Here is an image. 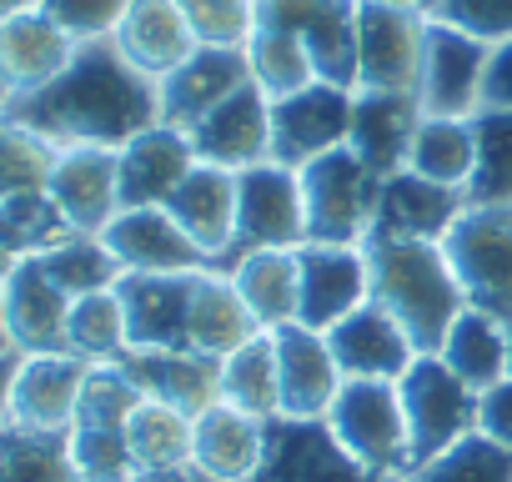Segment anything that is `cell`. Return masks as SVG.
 Segmentation results:
<instances>
[{
    "label": "cell",
    "mask_w": 512,
    "mask_h": 482,
    "mask_svg": "<svg viewBox=\"0 0 512 482\" xmlns=\"http://www.w3.org/2000/svg\"><path fill=\"white\" fill-rule=\"evenodd\" d=\"M6 111L16 126L51 141L56 151L66 146L121 151L131 136L161 121V91L116 51V41H86L76 46V56L66 61L56 81H46L41 91L11 96Z\"/></svg>",
    "instance_id": "obj_1"
},
{
    "label": "cell",
    "mask_w": 512,
    "mask_h": 482,
    "mask_svg": "<svg viewBox=\"0 0 512 482\" xmlns=\"http://www.w3.org/2000/svg\"><path fill=\"white\" fill-rule=\"evenodd\" d=\"M372 267V302H382L417 352H437L467 297L447 267L442 241H362Z\"/></svg>",
    "instance_id": "obj_2"
},
{
    "label": "cell",
    "mask_w": 512,
    "mask_h": 482,
    "mask_svg": "<svg viewBox=\"0 0 512 482\" xmlns=\"http://www.w3.org/2000/svg\"><path fill=\"white\" fill-rule=\"evenodd\" d=\"M297 176H302V206H307V241L362 247L372 231V216H377L382 176L367 171L352 146H337L307 161Z\"/></svg>",
    "instance_id": "obj_3"
},
{
    "label": "cell",
    "mask_w": 512,
    "mask_h": 482,
    "mask_svg": "<svg viewBox=\"0 0 512 482\" xmlns=\"http://www.w3.org/2000/svg\"><path fill=\"white\" fill-rule=\"evenodd\" d=\"M442 252L467 307L512 322V201L467 206L442 236Z\"/></svg>",
    "instance_id": "obj_4"
},
{
    "label": "cell",
    "mask_w": 512,
    "mask_h": 482,
    "mask_svg": "<svg viewBox=\"0 0 512 482\" xmlns=\"http://www.w3.org/2000/svg\"><path fill=\"white\" fill-rule=\"evenodd\" d=\"M307 247V206L302 176L282 161H262L236 171V241L221 272L246 252H297Z\"/></svg>",
    "instance_id": "obj_5"
},
{
    "label": "cell",
    "mask_w": 512,
    "mask_h": 482,
    "mask_svg": "<svg viewBox=\"0 0 512 482\" xmlns=\"http://www.w3.org/2000/svg\"><path fill=\"white\" fill-rule=\"evenodd\" d=\"M402 417H407V447H412V467L447 452L452 442H462L467 432H477V392L437 357L422 352L402 377Z\"/></svg>",
    "instance_id": "obj_6"
},
{
    "label": "cell",
    "mask_w": 512,
    "mask_h": 482,
    "mask_svg": "<svg viewBox=\"0 0 512 482\" xmlns=\"http://www.w3.org/2000/svg\"><path fill=\"white\" fill-rule=\"evenodd\" d=\"M327 427L337 432V442L372 472L382 477H407L412 472V447H407V417H402V392L397 382H362L347 377Z\"/></svg>",
    "instance_id": "obj_7"
},
{
    "label": "cell",
    "mask_w": 512,
    "mask_h": 482,
    "mask_svg": "<svg viewBox=\"0 0 512 482\" xmlns=\"http://www.w3.org/2000/svg\"><path fill=\"white\" fill-rule=\"evenodd\" d=\"M251 482H402L362 467L327 417H272L267 422V452Z\"/></svg>",
    "instance_id": "obj_8"
},
{
    "label": "cell",
    "mask_w": 512,
    "mask_h": 482,
    "mask_svg": "<svg viewBox=\"0 0 512 482\" xmlns=\"http://www.w3.org/2000/svg\"><path fill=\"white\" fill-rule=\"evenodd\" d=\"M427 16L387 0H357V91H417Z\"/></svg>",
    "instance_id": "obj_9"
},
{
    "label": "cell",
    "mask_w": 512,
    "mask_h": 482,
    "mask_svg": "<svg viewBox=\"0 0 512 482\" xmlns=\"http://www.w3.org/2000/svg\"><path fill=\"white\" fill-rule=\"evenodd\" d=\"M256 26L292 31L322 81L357 91V0H256Z\"/></svg>",
    "instance_id": "obj_10"
},
{
    "label": "cell",
    "mask_w": 512,
    "mask_h": 482,
    "mask_svg": "<svg viewBox=\"0 0 512 482\" xmlns=\"http://www.w3.org/2000/svg\"><path fill=\"white\" fill-rule=\"evenodd\" d=\"M347 131H352V86L312 81V86L272 101V161H282L292 171L347 146Z\"/></svg>",
    "instance_id": "obj_11"
},
{
    "label": "cell",
    "mask_w": 512,
    "mask_h": 482,
    "mask_svg": "<svg viewBox=\"0 0 512 482\" xmlns=\"http://www.w3.org/2000/svg\"><path fill=\"white\" fill-rule=\"evenodd\" d=\"M196 277L201 272H121L116 297H121V312H126V342H131V352H176V347H191Z\"/></svg>",
    "instance_id": "obj_12"
},
{
    "label": "cell",
    "mask_w": 512,
    "mask_h": 482,
    "mask_svg": "<svg viewBox=\"0 0 512 482\" xmlns=\"http://www.w3.org/2000/svg\"><path fill=\"white\" fill-rule=\"evenodd\" d=\"M487 51L482 41L442 26L427 16V51L417 76V101L427 116H462L472 121L482 111V81H487Z\"/></svg>",
    "instance_id": "obj_13"
},
{
    "label": "cell",
    "mask_w": 512,
    "mask_h": 482,
    "mask_svg": "<svg viewBox=\"0 0 512 482\" xmlns=\"http://www.w3.org/2000/svg\"><path fill=\"white\" fill-rule=\"evenodd\" d=\"M297 272H302L297 322L312 327V332H332L347 312H357L372 297L367 247H327V241H307V247H297Z\"/></svg>",
    "instance_id": "obj_14"
},
{
    "label": "cell",
    "mask_w": 512,
    "mask_h": 482,
    "mask_svg": "<svg viewBox=\"0 0 512 482\" xmlns=\"http://www.w3.org/2000/svg\"><path fill=\"white\" fill-rule=\"evenodd\" d=\"M191 151L196 161L226 166V171H246L272 161V96L246 81L236 96H226L216 111H206L191 131Z\"/></svg>",
    "instance_id": "obj_15"
},
{
    "label": "cell",
    "mask_w": 512,
    "mask_h": 482,
    "mask_svg": "<svg viewBox=\"0 0 512 482\" xmlns=\"http://www.w3.org/2000/svg\"><path fill=\"white\" fill-rule=\"evenodd\" d=\"M462 211H467V191L437 186V181L402 166L382 181L367 241H442Z\"/></svg>",
    "instance_id": "obj_16"
},
{
    "label": "cell",
    "mask_w": 512,
    "mask_h": 482,
    "mask_svg": "<svg viewBox=\"0 0 512 482\" xmlns=\"http://www.w3.org/2000/svg\"><path fill=\"white\" fill-rule=\"evenodd\" d=\"M246 81H251L246 46H196L171 76L156 81V91H161V121L176 126V131H191L206 111H216Z\"/></svg>",
    "instance_id": "obj_17"
},
{
    "label": "cell",
    "mask_w": 512,
    "mask_h": 482,
    "mask_svg": "<svg viewBox=\"0 0 512 482\" xmlns=\"http://www.w3.org/2000/svg\"><path fill=\"white\" fill-rule=\"evenodd\" d=\"M91 367H96V362H86V357H76V352H36V357H21L16 382H11V422L41 427V432H71Z\"/></svg>",
    "instance_id": "obj_18"
},
{
    "label": "cell",
    "mask_w": 512,
    "mask_h": 482,
    "mask_svg": "<svg viewBox=\"0 0 512 482\" xmlns=\"http://www.w3.org/2000/svg\"><path fill=\"white\" fill-rule=\"evenodd\" d=\"M327 347H332L342 377H362V382H397L422 357L412 347V337L402 332V322L372 297L327 332Z\"/></svg>",
    "instance_id": "obj_19"
},
{
    "label": "cell",
    "mask_w": 512,
    "mask_h": 482,
    "mask_svg": "<svg viewBox=\"0 0 512 482\" xmlns=\"http://www.w3.org/2000/svg\"><path fill=\"white\" fill-rule=\"evenodd\" d=\"M101 241L121 262V272H206L211 267L166 206H126V211H116V221L101 231Z\"/></svg>",
    "instance_id": "obj_20"
},
{
    "label": "cell",
    "mask_w": 512,
    "mask_h": 482,
    "mask_svg": "<svg viewBox=\"0 0 512 482\" xmlns=\"http://www.w3.org/2000/svg\"><path fill=\"white\" fill-rule=\"evenodd\" d=\"M272 342H277V387H282L277 417H327L347 382L327 347V332L292 322V327H277Z\"/></svg>",
    "instance_id": "obj_21"
},
{
    "label": "cell",
    "mask_w": 512,
    "mask_h": 482,
    "mask_svg": "<svg viewBox=\"0 0 512 482\" xmlns=\"http://www.w3.org/2000/svg\"><path fill=\"white\" fill-rule=\"evenodd\" d=\"M6 297V332L11 347L21 357L36 352H66V317H71V297L51 282V272L41 267V257H21L11 267V277L0 282Z\"/></svg>",
    "instance_id": "obj_22"
},
{
    "label": "cell",
    "mask_w": 512,
    "mask_h": 482,
    "mask_svg": "<svg viewBox=\"0 0 512 482\" xmlns=\"http://www.w3.org/2000/svg\"><path fill=\"white\" fill-rule=\"evenodd\" d=\"M51 201L61 206L71 231H106L121 211V176L111 146H66L51 171Z\"/></svg>",
    "instance_id": "obj_23"
},
{
    "label": "cell",
    "mask_w": 512,
    "mask_h": 482,
    "mask_svg": "<svg viewBox=\"0 0 512 482\" xmlns=\"http://www.w3.org/2000/svg\"><path fill=\"white\" fill-rule=\"evenodd\" d=\"M166 211L176 216V226L201 247V257L211 262V272H221V262L231 257L236 241V171L196 161L186 171V181L171 191Z\"/></svg>",
    "instance_id": "obj_24"
},
{
    "label": "cell",
    "mask_w": 512,
    "mask_h": 482,
    "mask_svg": "<svg viewBox=\"0 0 512 482\" xmlns=\"http://www.w3.org/2000/svg\"><path fill=\"white\" fill-rule=\"evenodd\" d=\"M422 101L417 91H352V131L347 146L357 151V161L367 171H377L382 181L392 171L407 166L412 136L422 126Z\"/></svg>",
    "instance_id": "obj_25"
},
{
    "label": "cell",
    "mask_w": 512,
    "mask_h": 482,
    "mask_svg": "<svg viewBox=\"0 0 512 482\" xmlns=\"http://www.w3.org/2000/svg\"><path fill=\"white\" fill-rule=\"evenodd\" d=\"M196 166L191 136L156 121L151 131L131 136L116 151V176H121V211L126 206H166L171 191L186 181V171Z\"/></svg>",
    "instance_id": "obj_26"
},
{
    "label": "cell",
    "mask_w": 512,
    "mask_h": 482,
    "mask_svg": "<svg viewBox=\"0 0 512 482\" xmlns=\"http://www.w3.org/2000/svg\"><path fill=\"white\" fill-rule=\"evenodd\" d=\"M126 377L141 387V397L166 402L186 417H201L206 407L221 402V362L191 347L176 352H126L121 357Z\"/></svg>",
    "instance_id": "obj_27"
},
{
    "label": "cell",
    "mask_w": 512,
    "mask_h": 482,
    "mask_svg": "<svg viewBox=\"0 0 512 482\" xmlns=\"http://www.w3.org/2000/svg\"><path fill=\"white\" fill-rule=\"evenodd\" d=\"M267 452V422L231 402H216L196 417L191 437V467L211 482H251Z\"/></svg>",
    "instance_id": "obj_28"
},
{
    "label": "cell",
    "mask_w": 512,
    "mask_h": 482,
    "mask_svg": "<svg viewBox=\"0 0 512 482\" xmlns=\"http://www.w3.org/2000/svg\"><path fill=\"white\" fill-rule=\"evenodd\" d=\"M71 56H76V41L46 11L6 21L0 26V96L11 101V96L41 91L46 81H56L66 71Z\"/></svg>",
    "instance_id": "obj_29"
},
{
    "label": "cell",
    "mask_w": 512,
    "mask_h": 482,
    "mask_svg": "<svg viewBox=\"0 0 512 482\" xmlns=\"http://www.w3.org/2000/svg\"><path fill=\"white\" fill-rule=\"evenodd\" d=\"M111 41H116V51H121L141 76H151V81L171 76V71L201 46L196 31L186 26V16H181L176 0H131Z\"/></svg>",
    "instance_id": "obj_30"
},
{
    "label": "cell",
    "mask_w": 512,
    "mask_h": 482,
    "mask_svg": "<svg viewBox=\"0 0 512 482\" xmlns=\"http://www.w3.org/2000/svg\"><path fill=\"white\" fill-rule=\"evenodd\" d=\"M226 277L236 282L241 302L251 307L256 327L277 332L297 322L302 307V272H297V252H246L226 267Z\"/></svg>",
    "instance_id": "obj_31"
},
{
    "label": "cell",
    "mask_w": 512,
    "mask_h": 482,
    "mask_svg": "<svg viewBox=\"0 0 512 482\" xmlns=\"http://www.w3.org/2000/svg\"><path fill=\"white\" fill-rule=\"evenodd\" d=\"M437 357L472 387V392H487L497 387L502 377H512V342H507V322L492 317V312H477V307H462V317L447 327Z\"/></svg>",
    "instance_id": "obj_32"
},
{
    "label": "cell",
    "mask_w": 512,
    "mask_h": 482,
    "mask_svg": "<svg viewBox=\"0 0 512 482\" xmlns=\"http://www.w3.org/2000/svg\"><path fill=\"white\" fill-rule=\"evenodd\" d=\"M251 337H262V327H256L251 307L241 302L236 282L226 272H201L196 297H191V352H206L221 362Z\"/></svg>",
    "instance_id": "obj_33"
},
{
    "label": "cell",
    "mask_w": 512,
    "mask_h": 482,
    "mask_svg": "<svg viewBox=\"0 0 512 482\" xmlns=\"http://www.w3.org/2000/svg\"><path fill=\"white\" fill-rule=\"evenodd\" d=\"M0 482H81L66 432L0 422Z\"/></svg>",
    "instance_id": "obj_34"
},
{
    "label": "cell",
    "mask_w": 512,
    "mask_h": 482,
    "mask_svg": "<svg viewBox=\"0 0 512 482\" xmlns=\"http://www.w3.org/2000/svg\"><path fill=\"white\" fill-rule=\"evenodd\" d=\"M191 437H196V417L141 397V407L126 422V442L136 457V472H176L191 467Z\"/></svg>",
    "instance_id": "obj_35"
},
{
    "label": "cell",
    "mask_w": 512,
    "mask_h": 482,
    "mask_svg": "<svg viewBox=\"0 0 512 482\" xmlns=\"http://www.w3.org/2000/svg\"><path fill=\"white\" fill-rule=\"evenodd\" d=\"M221 402L272 422L282 412V387H277V342L272 332L251 337L231 357H221Z\"/></svg>",
    "instance_id": "obj_36"
},
{
    "label": "cell",
    "mask_w": 512,
    "mask_h": 482,
    "mask_svg": "<svg viewBox=\"0 0 512 482\" xmlns=\"http://www.w3.org/2000/svg\"><path fill=\"white\" fill-rule=\"evenodd\" d=\"M472 156H477L472 121H462V116H422V126L412 136V151H407V171H417V176H427L437 186L467 191Z\"/></svg>",
    "instance_id": "obj_37"
},
{
    "label": "cell",
    "mask_w": 512,
    "mask_h": 482,
    "mask_svg": "<svg viewBox=\"0 0 512 482\" xmlns=\"http://www.w3.org/2000/svg\"><path fill=\"white\" fill-rule=\"evenodd\" d=\"M472 176H467V206H502L512 201V106H482L472 116Z\"/></svg>",
    "instance_id": "obj_38"
},
{
    "label": "cell",
    "mask_w": 512,
    "mask_h": 482,
    "mask_svg": "<svg viewBox=\"0 0 512 482\" xmlns=\"http://www.w3.org/2000/svg\"><path fill=\"white\" fill-rule=\"evenodd\" d=\"M41 267L51 272V282L76 302V297H91V292H111L121 282V262L111 257V247L96 236V231H66L56 247L41 252Z\"/></svg>",
    "instance_id": "obj_39"
},
{
    "label": "cell",
    "mask_w": 512,
    "mask_h": 482,
    "mask_svg": "<svg viewBox=\"0 0 512 482\" xmlns=\"http://www.w3.org/2000/svg\"><path fill=\"white\" fill-rule=\"evenodd\" d=\"M246 66H251V81L262 86L272 101H282V96H292V91L322 81L312 51H307L292 31H282V26H256V31L246 36Z\"/></svg>",
    "instance_id": "obj_40"
},
{
    "label": "cell",
    "mask_w": 512,
    "mask_h": 482,
    "mask_svg": "<svg viewBox=\"0 0 512 482\" xmlns=\"http://www.w3.org/2000/svg\"><path fill=\"white\" fill-rule=\"evenodd\" d=\"M66 352H76V357H86V362H121V357L131 352V342H126V312H121L116 287L71 302Z\"/></svg>",
    "instance_id": "obj_41"
},
{
    "label": "cell",
    "mask_w": 512,
    "mask_h": 482,
    "mask_svg": "<svg viewBox=\"0 0 512 482\" xmlns=\"http://www.w3.org/2000/svg\"><path fill=\"white\" fill-rule=\"evenodd\" d=\"M402 482H512V447H502L482 432H467L447 452L417 462Z\"/></svg>",
    "instance_id": "obj_42"
},
{
    "label": "cell",
    "mask_w": 512,
    "mask_h": 482,
    "mask_svg": "<svg viewBox=\"0 0 512 482\" xmlns=\"http://www.w3.org/2000/svg\"><path fill=\"white\" fill-rule=\"evenodd\" d=\"M66 216L51 201V191H26V196H0V247L16 262L21 257H41L46 247L66 236Z\"/></svg>",
    "instance_id": "obj_43"
},
{
    "label": "cell",
    "mask_w": 512,
    "mask_h": 482,
    "mask_svg": "<svg viewBox=\"0 0 512 482\" xmlns=\"http://www.w3.org/2000/svg\"><path fill=\"white\" fill-rule=\"evenodd\" d=\"M66 437H71V462H76L81 482H131L136 477V457H131L126 427L76 422Z\"/></svg>",
    "instance_id": "obj_44"
},
{
    "label": "cell",
    "mask_w": 512,
    "mask_h": 482,
    "mask_svg": "<svg viewBox=\"0 0 512 482\" xmlns=\"http://www.w3.org/2000/svg\"><path fill=\"white\" fill-rule=\"evenodd\" d=\"M201 46H246L256 31V0H176Z\"/></svg>",
    "instance_id": "obj_45"
},
{
    "label": "cell",
    "mask_w": 512,
    "mask_h": 482,
    "mask_svg": "<svg viewBox=\"0 0 512 482\" xmlns=\"http://www.w3.org/2000/svg\"><path fill=\"white\" fill-rule=\"evenodd\" d=\"M56 146L31 136L26 126H16L6 156H0V196H26V191H46L51 171H56Z\"/></svg>",
    "instance_id": "obj_46"
},
{
    "label": "cell",
    "mask_w": 512,
    "mask_h": 482,
    "mask_svg": "<svg viewBox=\"0 0 512 482\" xmlns=\"http://www.w3.org/2000/svg\"><path fill=\"white\" fill-rule=\"evenodd\" d=\"M432 21H442L482 46H502V41H512V0H437Z\"/></svg>",
    "instance_id": "obj_47"
},
{
    "label": "cell",
    "mask_w": 512,
    "mask_h": 482,
    "mask_svg": "<svg viewBox=\"0 0 512 482\" xmlns=\"http://www.w3.org/2000/svg\"><path fill=\"white\" fill-rule=\"evenodd\" d=\"M126 6H131V0H41V11H46L76 46H86V41H111L116 26H121V16H126Z\"/></svg>",
    "instance_id": "obj_48"
},
{
    "label": "cell",
    "mask_w": 512,
    "mask_h": 482,
    "mask_svg": "<svg viewBox=\"0 0 512 482\" xmlns=\"http://www.w3.org/2000/svg\"><path fill=\"white\" fill-rule=\"evenodd\" d=\"M477 432L512 447V377H502L497 387L477 392Z\"/></svg>",
    "instance_id": "obj_49"
},
{
    "label": "cell",
    "mask_w": 512,
    "mask_h": 482,
    "mask_svg": "<svg viewBox=\"0 0 512 482\" xmlns=\"http://www.w3.org/2000/svg\"><path fill=\"white\" fill-rule=\"evenodd\" d=\"M482 106H512V41L487 51V81H482Z\"/></svg>",
    "instance_id": "obj_50"
},
{
    "label": "cell",
    "mask_w": 512,
    "mask_h": 482,
    "mask_svg": "<svg viewBox=\"0 0 512 482\" xmlns=\"http://www.w3.org/2000/svg\"><path fill=\"white\" fill-rule=\"evenodd\" d=\"M16 367H21V352H0V422L11 417V382H16Z\"/></svg>",
    "instance_id": "obj_51"
},
{
    "label": "cell",
    "mask_w": 512,
    "mask_h": 482,
    "mask_svg": "<svg viewBox=\"0 0 512 482\" xmlns=\"http://www.w3.org/2000/svg\"><path fill=\"white\" fill-rule=\"evenodd\" d=\"M131 482H211V477L196 467H176V472H136Z\"/></svg>",
    "instance_id": "obj_52"
},
{
    "label": "cell",
    "mask_w": 512,
    "mask_h": 482,
    "mask_svg": "<svg viewBox=\"0 0 512 482\" xmlns=\"http://www.w3.org/2000/svg\"><path fill=\"white\" fill-rule=\"evenodd\" d=\"M31 11H41V0H0V26L16 16H31Z\"/></svg>",
    "instance_id": "obj_53"
},
{
    "label": "cell",
    "mask_w": 512,
    "mask_h": 482,
    "mask_svg": "<svg viewBox=\"0 0 512 482\" xmlns=\"http://www.w3.org/2000/svg\"><path fill=\"white\" fill-rule=\"evenodd\" d=\"M11 136H16V121H11V111H6V106H0V156H6Z\"/></svg>",
    "instance_id": "obj_54"
},
{
    "label": "cell",
    "mask_w": 512,
    "mask_h": 482,
    "mask_svg": "<svg viewBox=\"0 0 512 482\" xmlns=\"http://www.w3.org/2000/svg\"><path fill=\"white\" fill-rule=\"evenodd\" d=\"M387 6H407V11H422V16H432V6H437V0H387Z\"/></svg>",
    "instance_id": "obj_55"
},
{
    "label": "cell",
    "mask_w": 512,
    "mask_h": 482,
    "mask_svg": "<svg viewBox=\"0 0 512 482\" xmlns=\"http://www.w3.org/2000/svg\"><path fill=\"white\" fill-rule=\"evenodd\" d=\"M0 352H16L11 347V332H6V297H0Z\"/></svg>",
    "instance_id": "obj_56"
},
{
    "label": "cell",
    "mask_w": 512,
    "mask_h": 482,
    "mask_svg": "<svg viewBox=\"0 0 512 482\" xmlns=\"http://www.w3.org/2000/svg\"><path fill=\"white\" fill-rule=\"evenodd\" d=\"M11 267H16V257H11L6 247H0V282H6V277H11Z\"/></svg>",
    "instance_id": "obj_57"
},
{
    "label": "cell",
    "mask_w": 512,
    "mask_h": 482,
    "mask_svg": "<svg viewBox=\"0 0 512 482\" xmlns=\"http://www.w3.org/2000/svg\"><path fill=\"white\" fill-rule=\"evenodd\" d=\"M507 342H512V322H507Z\"/></svg>",
    "instance_id": "obj_58"
},
{
    "label": "cell",
    "mask_w": 512,
    "mask_h": 482,
    "mask_svg": "<svg viewBox=\"0 0 512 482\" xmlns=\"http://www.w3.org/2000/svg\"><path fill=\"white\" fill-rule=\"evenodd\" d=\"M0 106H6V96H0Z\"/></svg>",
    "instance_id": "obj_59"
}]
</instances>
